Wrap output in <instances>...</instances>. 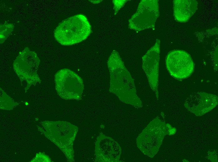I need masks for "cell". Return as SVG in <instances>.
I'll use <instances>...</instances> for the list:
<instances>
[{
    "instance_id": "cell-1",
    "label": "cell",
    "mask_w": 218,
    "mask_h": 162,
    "mask_svg": "<svg viewBox=\"0 0 218 162\" xmlns=\"http://www.w3.org/2000/svg\"><path fill=\"white\" fill-rule=\"evenodd\" d=\"M107 64L110 77L109 91L123 102L141 107L142 102L137 95L133 79L117 51L112 52Z\"/></svg>"
},
{
    "instance_id": "cell-2",
    "label": "cell",
    "mask_w": 218,
    "mask_h": 162,
    "mask_svg": "<svg viewBox=\"0 0 218 162\" xmlns=\"http://www.w3.org/2000/svg\"><path fill=\"white\" fill-rule=\"evenodd\" d=\"M91 32V26L87 18L79 14L62 21L55 28L54 36L61 45L68 46L86 40Z\"/></svg>"
},
{
    "instance_id": "cell-3",
    "label": "cell",
    "mask_w": 218,
    "mask_h": 162,
    "mask_svg": "<svg viewBox=\"0 0 218 162\" xmlns=\"http://www.w3.org/2000/svg\"><path fill=\"white\" fill-rule=\"evenodd\" d=\"M45 122L46 137L61 150L69 161H75L73 144L78 127L66 121Z\"/></svg>"
},
{
    "instance_id": "cell-4",
    "label": "cell",
    "mask_w": 218,
    "mask_h": 162,
    "mask_svg": "<svg viewBox=\"0 0 218 162\" xmlns=\"http://www.w3.org/2000/svg\"><path fill=\"white\" fill-rule=\"evenodd\" d=\"M40 62L36 53L27 47L19 53L14 61L13 69L21 82L25 81L27 83L25 92L31 85L41 83L37 74Z\"/></svg>"
},
{
    "instance_id": "cell-5",
    "label": "cell",
    "mask_w": 218,
    "mask_h": 162,
    "mask_svg": "<svg viewBox=\"0 0 218 162\" xmlns=\"http://www.w3.org/2000/svg\"><path fill=\"white\" fill-rule=\"evenodd\" d=\"M58 95L66 100H80L84 89L83 79L75 72L67 69L59 70L54 76Z\"/></svg>"
},
{
    "instance_id": "cell-6",
    "label": "cell",
    "mask_w": 218,
    "mask_h": 162,
    "mask_svg": "<svg viewBox=\"0 0 218 162\" xmlns=\"http://www.w3.org/2000/svg\"><path fill=\"white\" fill-rule=\"evenodd\" d=\"M159 15L158 0H141L136 12L128 20L129 28L137 31L148 29L154 30Z\"/></svg>"
},
{
    "instance_id": "cell-7",
    "label": "cell",
    "mask_w": 218,
    "mask_h": 162,
    "mask_svg": "<svg viewBox=\"0 0 218 162\" xmlns=\"http://www.w3.org/2000/svg\"><path fill=\"white\" fill-rule=\"evenodd\" d=\"M165 62L170 74L178 79L188 78L192 74L195 68V64L191 56L182 50L170 51L166 56Z\"/></svg>"
},
{
    "instance_id": "cell-8",
    "label": "cell",
    "mask_w": 218,
    "mask_h": 162,
    "mask_svg": "<svg viewBox=\"0 0 218 162\" xmlns=\"http://www.w3.org/2000/svg\"><path fill=\"white\" fill-rule=\"evenodd\" d=\"M165 131L163 123L151 122L138 137V146L144 154L153 156L161 144Z\"/></svg>"
},
{
    "instance_id": "cell-9",
    "label": "cell",
    "mask_w": 218,
    "mask_h": 162,
    "mask_svg": "<svg viewBox=\"0 0 218 162\" xmlns=\"http://www.w3.org/2000/svg\"><path fill=\"white\" fill-rule=\"evenodd\" d=\"M160 41L157 39L154 45L142 57V68L149 86L158 97Z\"/></svg>"
},
{
    "instance_id": "cell-10",
    "label": "cell",
    "mask_w": 218,
    "mask_h": 162,
    "mask_svg": "<svg viewBox=\"0 0 218 162\" xmlns=\"http://www.w3.org/2000/svg\"><path fill=\"white\" fill-rule=\"evenodd\" d=\"M121 152V147L115 140L103 134L97 137L95 144V161L118 162Z\"/></svg>"
},
{
    "instance_id": "cell-11",
    "label": "cell",
    "mask_w": 218,
    "mask_h": 162,
    "mask_svg": "<svg viewBox=\"0 0 218 162\" xmlns=\"http://www.w3.org/2000/svg\"><path fill=\"white\" fill-rule=\"evenodd\" d=\"M218 104L217 96L201 92L190 94L186 99L184 106L189 112L200 116L210 111Z\"/></svg>"
},
{
    "instance_id": "cell-12",
    "label": "cell",
    "mask_w": 218,
    "mask_h": 162,
    "mask_svg": "<svg viewBox=\"0 0 218 162\" xmlns=\"http://www.w3.org/2000/svg\"><path fill=\"white\" fill-rule=\"evenodd\" d=\"M198 2L195 0L173 1L174 16L175 20L180 22L187 21L195 12Z\"/></svg>"
},
{
    "instance_id": "cell-13",
    "label": "cell",
    "mask_w": 218,
    "mask_h": 162,
    "mask_svg": "<svg viewBox=\"0 0 218 162\" xmlns=\"http://www.w3.org/2000/svg\"><path fill=\"white\" fill-rule=\"evenodd\" d=\"M18 103L15 102L0 88V108L11 110L13 109Z\"/></svg>"
},
{
    "instance_id": "cell-14",
    "label": "cell",
    "mask_w": 218,
    "mask_h": 162,
    "mask_svg": "<svg viewBox=\"0 0 218 162\" xmlns=\"http://www.w3.org/2000/svg\"><path fill=\"white\" fill-rule=\"evenodd\" d=\"M14 26L13 24L6 22L0 25V43H3L13 31Z\"/></svg>"
},
{
    "instance_id": "cell-15",
    "label": "cell",
    "mask_w": 218,
    "mask_h": 162,
    "mask_svg": "<svg viewBox=\"0 0 218 162\" xmlns=\"http://www.w3.org/2000/svg\"><path fill=\"white\" fill-rule=\"evenodd\" d=\"M128 0H113L112 2L114 5L113 9L114 10V14H116L120 9L124 6Z\"/></svg>"
},
{
    "instance_id": "cell-16",
    "label": "cell",
    "mask_w": 218,
    "mask_h": 162,
    "mask_svg": "<svg viewBox=\"0 0 218 162\" xmlns=\"http://www.w3.org/2000/svg\"><path fill=\"white\" fill-rule=\"evenodd\" d=\"M89 1L93 3L97 4L101 2L102 0H90Z\"/></svg>"
}]
</instances>
